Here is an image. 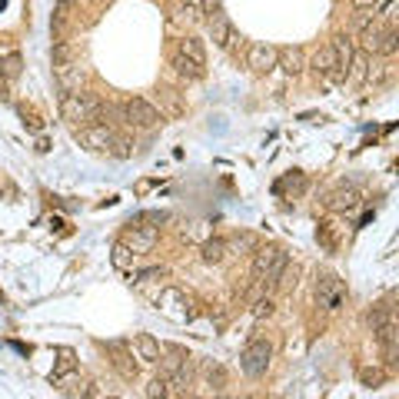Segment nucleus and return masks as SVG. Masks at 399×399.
Listing matches in <instances>:
<instances>
[{
  "mask_svg": "<svg viewBox=\"0 0 399 399\" xmlns=\"http://www.w3.org/2000/svg\"><path fill=\"white\" fill-rule=\"evenodd\" d=\"M60 117L70 120V123H80L87 127L94 120L103 117V100L97 94H84V90H70L60 97Z\"/></svg>",
  "mask_w": 399,
  "mask_h": 399,
  "instance_id": "f257e3e1",
  "label": "nucleus"
},
{
  "mask_svg": "<svg viewBox=\"0 0 399 399\" xmlns=\"http://www.w3.org/2000/svg\"><path fill=\"white\" fill-rule=\"evenodd\" d=\"M286 266H290V253H286L283 246H256L253 250V276L256 280L276 286V283L283 280V270H286Z\"/></svg>",
  "mask_w": 399,
  "mask_h": 399,
  "instance_id": "f03ea898",
  "label": "nucleus"
},
{
  "mask_svg": "<svg viewBox=\"0 0 399 399\" xmlns=\"http://www.w3.org/2000/svg\"><path fill=\"white\" fill-rule=\"evenodd\" d=\"M270 360H273L270 340L256 336V340H250L243 346V353H240V370H243L250 380H263L266 370H270Z\"/></svg>",
  "mask_w": 399,
  "mask_h": 399,
  "instance_id": "7ed1b4c3",
  "label": "nucleus"
},
{
  "mask_svg": "<svg viewBox=\"0 0 399 399\" xmlns=\"http://www.w3.org/2000/svg\"><path fill=\"white\" fill-rule=\"evenodd\" d=\"M120 113H123V123H130V127H136V130H153L163 123V113L143 97H130L127 103L120 107Z\"/></svg>",
  "mask_w": 399,
  "mask_h": 399,
  "instance_id": "20e7f679",
  "label": "nucleus"
},
{
  "mask_svg": "<svg viewBox=\"0 0 399 399\" xmlns=\"http://www.w3.org/2000/svg\"><path fill=\"white\" fill-rule=\"evenodd\" d=\"M346 303V283L336 276V273H320L316 276V306L323 310H340Z\"/></svg>",
  "mask_w": 399,
  "mask_h": 399,
  "instance_id": "39448f33",
  "label": "nucleus"
},
{
  "mask_svg": "<svg viewBox=\"0 0 399 399\" xmlns=\"http://www.w3.org/2000/svg\"><path fill=\"white\" fill-rule=\"evenodd\" d=\"M276 60H280V47H273V44H250V50H246V67L260 77L276 70Z\"/></svg>",
  "mask_w": 399,
  "mask_h": 399,
  "instance_id": "423d86ee",
  "label": "nucleus"
},
{
  "mask_svg": "<svg viewBox=\"0 0 399 399\" xmlns=\"http://www.w3.org/2000/svg\"><path fill=\"white\" fill-rule=\"evenodd\" d=\"M113 130L107 127V123H87V127H80V143L87 146V150H94V153H110V146H113Z\"/></svg>",
  "mask_w": 399,
  "mask_h": 399,
  "instance_id": "0eeeda50",
  "label": "nucleus"
},
{
  "mask_svg": "<svg viewBox=\"0 0 399 399\" xmlns=\"http://www.w3.org/2000/svg\"><path fill=\"white\" fill-rule=\"evenodd\" d=\"M206 24H210V40H213L216 47H223V50L233 47L236 30H233V24H230V17H226L223 10H213V14L206 17Z\"/></svg>",
  "mask_w": 399,
  "mask_h": 399,
  "instance_id": "6e6552de",
  "label": "nucleus"
},
{
  "mask_svg": "<svg viewBox=\"0 0 399 399\" xmlns=\"http://www.w3.org/2000/svg\"><path fill=\"white\" fill-rule=\"evenodd\" d=\"M123 243L133 250V256H140V253H150L156 243H160V226H133L127 233V240Z\"/></svg>",
  "mask_w": 399,
  "mask_h": 399,
  "instance_id": "1a4fd4ad",
  "label": "nucleus"
},
{
  "mask_svg": "<svg viewBox=\"0 0 399 399\" xmlns=\"http://www.w3.org/2000/svg\"><path fill=\"white\" fill-rule=\"evenodd\" d=\"M107 350H110V356H113L110 363H113V370L120 373V380L133 383V380H136V373H140V366L133 363V353H130L123 343H110Z\"/></svg>",
  "mask_w": 399,
  "mask_h": 399,
  "instance_id": "9d476101",
  "label": "nucleus"
},
{
  "mask_svg": "<svg viewBox=\"0 0 399 399\" xmlns=\"http://www.w3.org/2000/svg\"><path fill=\"white\" fill-rule=\"evenodd\" d=\"M360 190L356 186H340V190H333L330 200H326V206L330 210H336V213H353V210H360Z\"/></svg>",
  "mask_w": 399,
  "mask_h": 399,
  "instance_id": "9b49d317",
  "label": "nucleus"
},
{
  "mask_svg": "<svg viewBox=\"0 0 399 399\" xmlns=\"http://www.w3.org/2000/svg\"><path fill=\"white\" fill-rule=\"evenodd\" d=\"M203 20V10H200V0H183V4H176L170 10V24L173 27H193Z\"/></svg>",
  "mask_w": 399,
  "mask_h": 399,
  "instance_id": "f8f14e48",
  "label": "nucleus"
},
{
  "mask_svg": "<svg viewBox=\"0 0 399 399\" xmlns=\"http://www.w3.org/2000/svg\"><path fill=\"white\" fill-rule=\"evenodd\" d=\"M57 84L64 94H70V90H80V84H84V67H80L77 60H67V64H57Z\"/></svg>",
  "mask_w": 399,
  "mask_h": 399,
  "instance_id": "ddd939ff",
  "label": "nucleus"
},
{
  "mask_svg": "<svg viewBox=\"0 0 399 399\" xmlns=\"http://www.w3.org/2000/svg\"><path fill=\"white\" fill-rule=\"evenodd\" d=\"M306 67H310L316 77H333V74H336V54H333L330 44H323V47L313 54V60Z\"/></svg>",
  "mask_w": 399,
  "mask_h": 399,
  "instance_id": "4468645a",
  "label": "nucleus"
},
{
  "mask_svg": "<svg viewBox=\"0 0 399 399\" xmlns=\"http://www.w3.org/2000/svg\"><path fill=\"white\" fill-rule=\"evenodd\" d=\"M383 24H376L373 20L370 27H363L360 30V50L366 54V57H380V47H383Z\"/></svg>",
  "mask_w": 399,
  "mask_h": 399,
  "instance_id": "2eb2a0df",
  "label": "nucleus"
},
{
  "mask_svg": "<svg viewBox=\"0 0 399 399\" xmlns=\"http://www.w3.org/2000/svg\"><path fill=\"white\" fill-rule=\"evenodd\" d=\"M276 67H283L290 77H296V74H303V70H306V54H303L300 47H283L280 50V60H276Z\"/></svg>",
  "mask_w": 399,
  "mask_h": 399,
  "instance_id": "dca6fc26",
  "label": "nucleus"
},
{
  "mask_svg": "<svg viewBox=\"0 0 399 399\" xmlns=\"http://www.w3.org/2000/svg\"><path fill=\"white\" fill-rule=\"evenodd\" d=\"M20 74H24V57H20L17 50L0 54V80L4 84H14V80H20Z\"/></svg>",
  "mask_w": 399,
  "mask_h": 399,
  "instance_id": "f3484780",
  "label": "nucleus"
},
{
  "mask_svg": "<svg viewBox=\"0 0 399 399\" xmlns=\"http://www.w3.org/2000/svg\"><path fill=\"white\" fill-rule=\"evenodd\" d=\"M133 346H136V360H143V363H160V356H163L160 343H156L150 333H140L133 340Z\"/></svg>",
  "mask_w": 399,
  "mask_h": 399,
  "instance_id": "a211bd4d",
  "label": "nucleus"
},
{
  "mask_svg": "<svg viewBox=\"0 0 399 399\" xmlns=\"http://www.w3.org/2000/svg\"><path fill=\"white\" fill-rule=\"evenodd\" d=\"M200 376H203V383L210 386L213 393H223L226 390V383H230V376H226V370L220 366V363H203V370H200Z\"/></svg>",
  "mask_w": 399,
  "mask_h": 399,
  "instance_id": "6ab92c4d",
  "label": "nucleus"
},
{
  "mask_svg": "<svg viewBox=\"0 0 399 399\" xmlns=\"http://www.w3.org/2000/svg\"><path fill=\"white\" fill-rule=\"evenodd\" d=\"M173 70H176V74H180V77H186V80H203V77H206L203 64H196V60L183 57L180 50H176V54H173Z\"/></svg>",
  "mask_w": 399,
  "mask_h": 399,
  "instance_id": "aec40b11",
  "label": "nucleus"
},
{
  "mask_svg": "<svg viewBox=\"0 0 399 399\" xmlns=\"http://www.w3.org/2000/svg\"><path fill=\"white\" fill-rule=\"evenodd\" d=\"M226 253H230V250H226V240H220V236H213V240H206L203 246H200V256H203V263H223L226 260Z\"/></svg>",
  "mask_w": 399,
  "mask_h": 399,
  "instance_id": "412c9836",
  "label": "nucleus"
},
{
  "mask_svg": "<svg viewBox=\"0 0 399 399\" xmlns=\"http://www.w3.org/2000/svg\"><path fill=\"white\" fill-rule=\"evenodd\" d=\"M176 50H180L183 57H190V60H196V64H203L206 67V47H203V40L200 37H183L180 44H176Z\"/></svg>",
  "mask_w": 399,
  "mask_h": 399,
  "instance_id": "4be33fe9",
  "label": "nucleus"
},
{
  "mask_svg": "<svg viewBox=\"0 0 399 399\" xmlns=\"http://www.w3.org/2000/svg\"><path fill=\"white\" fill-rule=\"evenodd\" d=\"M366 70H370V57L363 50H356L350 60V70H346V80L350 84H366Z\"/></svg>",
  "mask_w": 399,
  "mask_h": 399,
  "instance_id": "5701e85b",
  "label": "nucleus"
},
{
  "mask_svg": "<svg viewBox=\"0 0 399 399\" xmlns=\"http://www.w3.org/2000/svg\"><path fill=\"white\" fill-rule=\"evenodd\" d=\"M390 320H393V310L386 306V303H376V306H373V310L366 313V326H370L373 333L380 330L383 323H390Z\"/></svg>",
  "mask_w": 399,
  "mask_h": 399,
  "instance_id": "b1692460",
  "label": "nucleus"
},
{
  "mask_svg": "<svg viewBox=\"0 0 399 399\" xmlns=\"http://www.w3.org/2000/svg\"><path fill=\"white\" fill-rule=\"evenodd\" d=\"M306 190V176L303 173H290V176H283L280 183H276V193H303Z\"/></svg>",
  "mask_w": 399,
  "mask_h": 399,
  "instance_id": "393cba45",
  "label": "nucleus"
},
{
  "mask_svg": "<svg viewBox=\"0 0 399 399\" xmlns=\"http://www.w3.org/2000/svg\"><path fill=\"white\" fill-rule=\"evenodd\" d=\"M226 250H236V253H253L256 250V236L253 233H233L226 240Z\"/></svg>",
  "mask_w": 399,
  "mask_h": 399,
  "instance_id": "a878e982",
  "label": "nucleus"
},
{
  "mask_svg": "<svg viewBox=\"0 0 399 399\" xmlns=\"http://www.w3.org/2000/svg\"><path fill=\"white\" fill-rule=\"evenodd\" d=\"M396 50H399V30L396 27H386V30H383L380 57H396Z\"/></svg>",
  "mask_w": 399,
  "mask_h": 399,
  "instance_id": "bb28decb",
  "label": "nucleus"
},
{
  "mask_svg": "<svg viewBox=\"0 0 399 399\" xmlns=\"http://www.w3.org/2000/svg\"><path fill=\"white\" fill-rule=\"evenodd\" d=\"M386 380H390V373H386V370H360V383H363V386H373V390H376V386H383Z\"/></svg>",
  "mask_w": 399,
  "mask_h": 399,
  "instance_id": "cd10ccee",
  "label": "nucleus"
},
{
  "mask_svg": "<svg viewBox=\"0 0 399 399\" xmlns=\"http://www.w3.org/2000/svg\"><path fill=\"white\" fill-rule=\"evenodd\" d=\"M70 370H74V353H70V350H64V353H60V366H57L54 373H50V383H60Z\"/></svg>",
  "mask_w": 399,
  "mask_h": 399,
  "instance_id": "c85d7f7f",
  "label": "nucleus"
},
{
  "mask_svg": "<svg viewBox=\"0 0 399 399\" xmlns=\"http://www.w3.org/2000/svg\"><path fill=\"white\" fill-rule=\"evenodd\" d=\"M146 396L150 399H163V396H170V383H166V376H156V380H150L146 383Z\"/></svg>",
  "mask_w": 399,
  "mask_h": 399,
  "instance_id": "c756f323",
  "label": "nucleus"
},
{
  "mask_svg": "<svg viewBox=\"0 0 399 399\" xmlns=\"http://www.w3.org/2000/svg\"><path fill=\"white\" fill-rule=\"evenodd\" d=\"M273 310H276V303H273L270 296H256V300H253V316H256V320L273 316Z\"/></svg>",
  "mask_w": 399,
  "mask_h": 399,
  "instance_id": "7c9ffc66",
  "label": "nucleus"
},
{
  "mask_svg": "<svg viewBox=\"0 0 399 399\" xmlns=\"http://www.w3.org/2000/svg\"><path fill=\"white\" fill-rule=\"evenodd\" d=\"M110 153L120 156V160H127V156L133 153V140H127V136H113V146H110Z\"/></svg>",
  "mask_w": 399,
  "mask_h": 399,
  "instance_id": "2f4dec72",
  "label": "nucleus"
},
{
  "mask_svg": "<svg viewBox=\"0 0 399 399\" xmlns=\"http://www.w3.org/2000/svg\"><path fill=\"white\" fill-rule=\"evenodd\" d=\"M130 260H133V250H130V246L123 243V240H120V243L113 246V263H117L120 270H123V266H130Z\"/></svg>",
  "mask_w": 399,
  "mask_h": 399,
  "instance_id": "473e14b6",
  "label": "nucleus"
},
{
  "mask_svg": "<svg viewBox=\"0 0 399 399\" xmlns=\"http://www.w3.org/2000/svg\"><path fill=\"white\" fill-rule=\"evenodd\" d=\"M67 60H74V47L60 40L57 47H54V67H57V64H67Z\"/></svg>",
  "mask_w": 399,
  "mask_h": 399,
  "instance_id": "72a5a7b5",
  "label": "nucleus"
},
{
  "mask_svg": "<svg viewBox=\"0 0 399 399\" xmlns=\"http://www.w3.org/2000/svg\"><path fill=\"white\" fill-rule=\"evenodd\" d=\"M156 276H166L160 266H150V270H143V273H136V283H150V280H156Z\"/></svg>",
  "mask_w": 399,
  "mask_h": 399,
  "instance_id": "f704fd0d",
  "label": "nucleus"
},
{
  "mask_svg": "<svg viewBox=\"0 0 399 399\" xmlns=\"http://www.w3.org/2000/svg\"><path fill=\"white\" fill-rule=\"evenodd\" d=\"M200 10H203V17H210L213 10H223V4L220 0H200Z\"/></svg>",
  "mask_w": 399,
  "mask_h": 399,
  "instance_id": "c9c22d12",
  "label": "nucleus"
},
{
  "mask_svg": "<svg viewBox=\"0 0 399 399\" xmlns=\"http://www.w3.org/2000/svg\"><path fill=\"white\" fill-rule=\"evenodd\" d=\"M353 7L356 10H373L376 7V0H353Z\"/></svg>",
  "mask_w": 399,
  "mask_h": 399,
  "instance_id": "e433bc0d",
  "label": "nucleus"
},
{
  "mask_svg": "<svg viewBox=\"0 0 399 399\" xmlns=\"http://www.w3.org/2000/svg\"><path fill=\"white\" fill-rule=\"evenodd\" d=\"M0 100H7V84L0 80Z\"/></svg>",
  "mask_w": 399,
  "mask_h": 399,
  "instance_id": "4c0bfd02",
  "label": "nucleus"
}]
</instances>
